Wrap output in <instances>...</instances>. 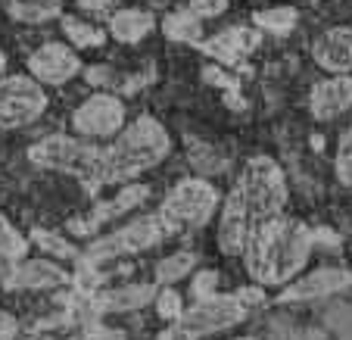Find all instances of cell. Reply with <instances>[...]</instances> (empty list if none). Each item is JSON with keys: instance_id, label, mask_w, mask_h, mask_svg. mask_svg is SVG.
<instances>
[{"instance_id": "cell-18", "label": "cell", "mask_w": 352, "mask_h": 340, "mask_svg": "<svg viewBox=\"0 0 352 340\" xmlns=\"http://www.w3.org/2000/svg\"><path fill=\"white\" fill-rule=\"evenodd\" d=\"M153 28H156V16L150 13V10L128 7V10H119V13L109 16L107 34L116 38L119 44H140Z\"/></svg>"}, {"instance_id": "cell-31", "label": "cell", "mask_w": 352, "mask_h": 340, "mask_svg": "<svg viewBox=\"0 0 352 340\" xmlns=\"http://www.w3.org/2000/svg\"><path fill=\"white\" fill-rule=\"evenodd\" d=\"M203 81H212L215 87H225V91H237V78L228 75V69L219 66V63H209V66L203 69Z\"/></svg>"}, {"instance_id": "cell-25", "label": "cell", "mask_w": 352, "mask_h": 340, "mask_svg": "<svg viewBox=\"0 0 352 340\" xmlns=\"http://www.w3.org/2000/svg\"><path fill=\"white\" fill-rule=\"evenodd\" d=\"M187 147H190V166L203 175H212V172H221L228 166L225 156H219L209 144H197V140H187Z\"/></svg>"}, {"instance_id": "cell-21", "label": "cell", "mask_w": 352, "mask_h": 340, "mask_svg": "<svg viewBox=\"0 0 352 340\" xmlns=\"http://www.w3.org/2000/svg\"><path fill=\"white\" fill-rule=\"evenodd\" d=\"M63 34L69 38V44H72L75 50H87V47H103V41H107L103 28L91 25V22L78 19V16H63Z\"/></svg>"}, {"instance_id": "cell-35", "label": "cell", "mask_w": 352, "mask_h": 340, "mask_svg": "<svg viewBox=\"0 0 352 340\" xmlns=\"http://www.w3.org/2000/svg\"><path fill=\"white\" fill-rule=\"evenodd\" d=\"M16 259H19V256H16V253H10V250H3V247H0V284H3V281L10 278V272H13Z\"/></svg>"}, {"instance_id": "cell-29", "label": "cell", "mask_w": 352, "mask_h": 340, "mask_svg": "<svg viewBox=\"0 0 352 340\" xmlns=\"http://www.w3.org/2000/svg\"><path fill=\"white\" fill-rule=\"evenodd\" d=\"M327 328L343 340H352V306H331L327 309Z\"/></svg>"}, {"instance_id": "cell-12", "label": "cell", "mask_w": 352, "mask_h": 340, "mask_svg": "<svg viewBox=\"0 0 352 340\" xmlns=\"http://www.w3.org/2000/svg\"><path fill=\"white\" fill-rule=\"evenodd\" d=\"M352 287V272L349 268H337V266H324L315 272L293 278L290 284H284V290L278 294L280 303H299V300H321V297H333L340 290Z\"/></svg>"}, {"instance_id": "cell-14", "label": "cell", "mask_w": 352, "mask_h": 340, "mask_svg": "<svg viewBox=\"0 0 352 340\" xmlns=\"http://www.w3.org/2000/svg\"><path fill=\"white\" fill-rule=\"evenodd\" d=\"M146 197H150V187H146V184H125L113 197V200L97 203V206H94L87 215H75V219H69L66 228L72 234H97L100 225H107V222H113L116 215H122V213H128V209L140 206Z\"/></svg>"}, {"instance_id": "cell-32", "label": "cell", "mask_w": 352, "mask_h": 340, "mask_svg": "<svg viewBox=\"0 0 352 340\" xmlns=\"http://www.w3.org/2000/svg\"><path fill=\"white\" fill-rule=\"evenodd\" d=\"M215 284H219V275L212 272V268H206V272H199L197 278H193V284H190V290H193V297H209V294H215Z\"/></svg>"}, {"instance_id": "cell-34", "label": "cell", "mask_w": 352, "mask_h": 340, "mask_svg": "<svg viewBox=\"0 0 352 340\" xmlns=\"http://www.w3.org/2000/svg\"><path fill=\"white\" fill-rule=\"evenodd\" d=\"M109 3H113V0H75V7L87 16H103Z\"/></svg>"}, {"instance_id": "cell-33", "label": "cell", "mask_w": 352, "mask_h": 340, "mask_svg": "<svg viewBox=\"0 0 352 340\" xmlns=\"http://www.w3.org/2000/svg\"><path fill=\"white\" fill-rule=\"evenodd\" d=\"M16 334H19L16 315H10L7 309H0V340H16Z\"/></svg>"}, {"instance_id": "cell-28", "label": "cell", "mask_w": 352, "mask_h": 340, "mask_svg": "<svg viewBox=\"0 0 352 340\" xmlns=\"http://www.w3.org/2000/svg\"><path fill=\"white\" fill-rule=\"evenodd\" d=\"M0 247L10 250V253H16V256H22L25 253V247H28V240L16 231V225L3 213H0Z\"/></svg>"}, {"instance_id": "cell-1", "label": "cell", "mask_w": 352, "mask_h": 340, "mask_svg": "<svg viewBox=\"0 0 352 340\" xmlns=\"http://www.w3.org/2000/svg\"><path fill=\"white\" fill-rule=\"evenodd\" d=\"M318 240L321 231H312L306 222L272 215V219L259 222L246 237V247L240 253L243 268L253 278V284H259L262 290L284 287L302 272Z\"/></svg>"}, {"instance_id": "cell-17", "label": "cell", "mask_w": 352, "mask_h": 340, "mask_svg": "<svg viewBox=\"0 0 352 340\" xmlns=\"http://www.w3.org/2000/svg\"><path fill=\"white\" fill-rule=\"evenodd\" d=\"M156 297V284H122V287H109V290H94L87 294V309L94 315L103 312H134L144 309L146 303H153Z\"/></svg>"}, {"instance_id": "cell-7", "label": "cell", "mask_w": 352, "mask_h": 340, "mask_svg": "<svg viewBox=\"0 0 352 340\" xmlns=\"http://www.w3.org/2000/svg\"><path fill=\"white\" fill-rule=\"evenodd\" d=\"M166 237H168V231L162 228L160 215H140V219H131L128 225L116 228L113 234H103V237L91 240L87 250L78 256L94 262V266H100V262L119 259V256H128V253H144V250L156 247Z\"/></svg>"}, {"instance_id": "cell-23", "label": "cell", "mask_w": 352, "mask_h": 340, "mask_svg": "<svg viewBox=\"0 0 352 340\" xmlns=\"http://www.w3.org/2000/svg\"><path fill=\"white\" fill-rule=\"evenodd\" d=\"M193 266H197V253H190V250L172 253L156 262V281H160V284H175V281H181L184 275H190Z\"/></svg>"}, {"instance_id": "cell-3", "label": "cell", "mask_w": 352, "mask_h": 340, "mask_svg": "<svg viewBox=\"0 0 352 340\" xmlns=\"http://www.w3.org/2000/svg\"><path fill=\"white\" fill-rule=\"evenodd\" d=\"M172 153V134L166 131L160 119L153 116H138L131 125H125L109 147L100 150L97 166V191L107 184L138 178L140 172L160 166Z\"/></svg>"}, {"instance_id": "cell-10", "label": "cell", "mask_w": 352, "mask_h": 340, "mask_svg": "<svg viewBox=\"0 0 352 340\" xmlns=\"http://www.w3.org/2000/svg\"><path fill=\"white\" fill-rule=\"evenodd\" d=\"M81 72L78 50L72 44H60V41H47L28 56V75L41 85H69L75 75Z\"/></svg>"}, {"instance_id": "cell-24", "label": "cell", "mask_w": 352, "mask_h": 340, "mask_svg": "<svg viewBox=\"0 0 352 340\" xmlns=\"http://www.w3.org/2000/svg\"><path fill=\"white\" fill-rule=\"evenodd\" d=\"M32 240L38 244L41 250H44V253L54 256V259H78V247H75V244H69L63 234H50V231H44V228H34Z\"/></svg>"}, {"instance_id": "cell-11", "label": "cell", "mask_w": 352, "mask_h": 340, "mask_svg": "<svg viewBox=\"0 0 352 340\" xmlns=\"http://www.w3.org/2000/svg\"><path fill=\"white\" fill-rule=\"evenodd\" d=\"M262 44V32L259 28H246V25H231V28H221V32H215L212 38L199 41V50L209 56L212 63H219V66L225 69H237L240 63L246 60V56L253 54L256 47Z\"/></svg>"}, {"instance_id": "cell-19", "label": "cell", "mask_w": 352, "mask_h": 340, "mask_svg": "<svg viewBox=\"0 0 352 340\" xmlns=\"http://www.w3.org/2000/svg\"><path fill=\"white\" fill-rule=\"evenodd\" d=\"M3 10L22 25H44L63 16V0H3Z\"/></svg>"}, {"instance_id": "cell-22", "label": "cell", "mask_w": 352, "mask_h": 340, "mask_svg": "<svg viewBox=\"0 0 352 340\" xmlns=\"http://www.w3.org/2000/svg\"><path fill=\"white\" fill-rule=\"evenodd\" d=\"M299 22V13L293 7H268L253 16V25L268 34H290Z\"/></svg>"}, {"instance_id": "cell-27", "label": "cell", "mask_w": 352, "mask_h": 340, "mask_svg": "<svg viewBox=\"0 0 352 340\" xmlns=\"http://www.w3.org/2000/svg\"><path fill=\"white\" fill-rule=\"evenodd\" d=\"M153 303H156V315L166 319V321H175L181 315V309H184V300H181V294L175 290V287H162V290H156Z\"/></svg>"}, {"instance_id": "cell-2", "label": "cell", "mask_w": 352, "mask_h": 340, "mask_svg": "<svg viewBox=\"0 0 352 340\" xmlns=\"http://www.w3.org/2000/svg\"><path fill=\"white\" fill-rule=\"evenodd\" d=\"M287 175L272 156H256L243 166L234 191L228 193L219 222V244L237 250L246 244L250 231L259 222L280 215L287 206Z\"/></svg>"}, {"instance_id": "cell-9", "label": "cell", "mask_w": 352, "mask_h": 340, "mask_svg": "<svg viewBox=\"0 0 352 340\" xmlns=\"http://www.w3.org/2000/svg\"><path fill=\"white\" fill-rule=\"evenodd\" d=\"M128 109L125 100L113 91H97L87 100L78 103V109L72 113V128L78 138L85 140H109L125 128Z\"/></svg>"}, {"instance_id": "cell-26", "label": "cell", "mask_w": 352, "mask_h": 340, "mask_svg": "<svg viewBox=\"0 0 352 340\" xmlns=\"http://www.w3.org/2000/svg\"><path fill=\"white\" fill-rule=\"evenodd\" d=\"M333 169H337V178L343 187L352 191V128H346L340 134V144H337V160H333Z\"/></svg>"}, {"instance_id": "cell-16", "label": "cell", "mask_w": 352, "mask_h": 340, "mask_svg": "<svg viewBox=\"0 0 352 340\" xmlns=\"http://www.w3.org/2000/svg\"><path fill=\"white\" fill-rule=\"evenodd\" d=\"M312 60L327 75H349L352 72V25H331L315 38Z\"/></svg>"}, {"instance_id": "cell-13", "label": "cell", "mask_w": 352, "mask_h": 340, "mask_svg": "<svg viewBox=\"0 0 352 340\" xmlns=\"http://www.w3.org/2000/svg\"><path fill=\"white\" fill-rule=\"evenodd\" d=\"M352 109V75H327L309 94V113L315 122H333Z\"/></svg>"}, {"instance_id": "cell-4", "label": "cell", "mask_w": 352, "mask_h": 340, "mask_svg": "<svg viewBox=\"0 0 352 340\" xmlns=\"http://www.w3.org/2000/svg\"><path fill=\"white\" fill-rule=\"evenodd\" d=\"M262 300L265 297H262L259 284L234 290V294L199 297L190 309H181V315L162 331L160 340H203L209 334L237 328L240 321H246V315L253 312V306H259Z\"/></svg>"}, {"instance_id": "cell-6", "label": "cell", "mask_w": 352, "mask_h": 340, "mask_svg": "<svg viewBox=\"0 0 352 340\" xmlns=\"http://www.w3.org/2000/svg\"><path fill=\"white\" fill-rule=\"evenodd\" d=\"M219 191L215 184H209L206 178H184L166 193V200L160 203V222L162 228L172 234L181 231H193V228H203L212 213L219 209Z\"/></svg>"}, {"instance_id": "cell-5", "label": "cell", "mask_w": 352, "mask_h": 340, "mask_svg": "<svg viewBox=\"0 0 352 340\" xmlns=\"http://www.w3.org/2000/svg\"><path fill=\"white\" fill-rule=\"evenodd\" d=\"M97 144H87L85 138H69V134H50L28 147V160L41 169L66 172L85 184L87 193H97V166H100Z\"/></svg>"}, {"instance_id": "cell-20", "label": "cell", "mask_w": 352, "mask_h": 340, "mask_svg": "<svg viewBox=\"0 0 352 340\" xmlns=\"http://www.w3.org/2000/svg\"><path fill=\"white\" fill-rule=\"evenodd\" d=\"M162 34H166L168 41H181V44H193L197 47L199 34H203V19H197V16L190 13V10H172V13L162 19Z\"/></svg>"}, {"instance_id": "cell-36", "label": "cell", "mask_w": 352, "mask_h": 340, "mask_svg": "<svg viewBox=\"0 0 352 340\" xmlns=\"http://www.w3.org/2000/svg\"><path fill=\"white\" fill-rule=\"evenodd\" d=\"M3 66H7V56H3V54H0V69H3Z\"/></svg>"}, {"instance_id": "cell-30", "label": "cell", "mask_w": 352, "mask_h": 340, "mask_svg": "<svg viewBox=\"0 0 352 340\" xmlns=\"http://www.w3.org/2000/svg\"><path fill=\"white\" fill-rule=\"evenodd\" d=\"M187 10H190L197 19H219L228 10V0H190Z\"/></svg>"}, {"instance_id": "cell-37", "label": "cell", "mask_w": 352, "mask_h": 340, "mask_svg": "<svg viewBox=\"0 0 352 340\" xmlns=\"http://www.w3.org/2000/svg\"><path fill=\"white\" fill-rule=\"evenodd\" d=\"M234 340H259V337H234Z\"/></svg>"}, {"instance_id": "cell-15", "label": "cell", "mask_w": 352, "mask_h": 340, "mask_svg": "<svg viewBox=\"0 0 352 340\" xmlns=\"http://www.w3.org/2000/svg\"><path fill=\"white\" fill-rule=\"evenodd\" d=\"M72 284V275L50 259H16L10 278L3 281L7 290H56Z\"/></svg>"}, {"instance_id": "cell-8", "label": "cell", "mask_w": 352, "mask_h": 340, "mask_svg": "<svg viewBox=\"0 0 352 340\" xmlns=\"http://www.w3.org/2000/svg\"><path fill=\"white\" fill-rule=\"evenodd\" d=\"M47 109V91L32 75H3L0 78V128L13 131L38 122Z\"/></svg>"}]
</instances>
